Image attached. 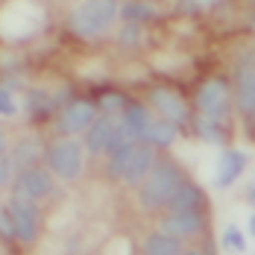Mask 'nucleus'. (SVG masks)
<instances>
[{
    "mask_svg": "<svg viewBox=\"0 0 255 255\" xmlns=\"http://www.w3.org/2000/svg\"><path fill=\"white\" fill-rule=\"evenodd\" d=\"M185 182L182 170L176 167V161H158L155 158L153 170L147 173V179L141 182L138 188V203L144 205L147 211H158V208H167L170 197L176 194V188Z\"/></svg>",
    "mask_w": 255,
    "mask_h": 255,
    "instance_id": "1",
    "label": "nucleus"
},
{
    "mask_svg": "<svg viewBox=\"0 0 255 255\" xmlns=\"http://www.w3.org/2000/svg\"><path fill=\"white\" fill-rule=\"evenodd\" d=\"M115 18H118L115 0H82V6L71 15L68 26L79 38H94V35H103Z\"/></svg>",
    "mask_w": 255,
    "mask_h": 255,
    "instance_id": "2",
    "label": "nucleus"
},
{
    "mask_svg": "<svg viewBox=\"0 0 255 255\" xmlns=\"http://www.w3.org/2000/svg\"><path fill=\"white\" fill-rule=\"evenodd\" d=\"M44 161H47V170L59 179H77L82 173V164H85V155H82V144L71 138L65 141H56L50 150H44Z\"/></svg>",
    "mask_w": 255,
    "mask_h": 255,
    "instance_id": "3",
    "label": "nucleus"
},
{
    "mask_svg": "<svg viewBox=\"0 0 255 255\" xmlns=\"http://www.w3.org/2000/svg\"><path fill=\"white\" fill-rule=\"evenodd\" d=\"M9 217H12V226H15V241L21 244H32L38 238V208L35 200H26L24 194H15L9 205H6Z\"/></svg>",
    "mask_w": 255,
    "mask_h": 255,
    "instance_id": "4",
    "label": "nucleus"
},
{
    "mask_svg": "<svg viewBox=\"0 0 255 255\" xmlns=\"http://www.w3.org/2000/svg\"><path fill=\"white\" fill-rule=\"evenodd\" d=\"M197 106L203 115L211 118H229V106H232V94L226 79H208L200 85L197 91Z\"/></svg>",
    "mask_w": 255,
    "mask_h": 255,
    "instance_id": "5",
    "label": "nucleus"
},
{
    "mask_svg": "<svg viewBox=\"0 0 255 255\" xmlns=\"http://www.w3.org/2000/svg\"><path fill=\"white\" fill-rule=\"evenodd\" d=\"M161 232L173 238H194L205 232V211H167L161 217Z\"/></svg>",
    "mask_w": 255,
    "mask_h": 255,
    "instance_id": "6",
    "label": "nucleus"
},
{
    "mask_svg": "<svg viewBox=\"0 0 255 255\" xmlns=\"http://www.w3.org/2000/svg\"><path fill=\"white\" fill-rule=\"evenodd\" d=\"M94 118H97V106L91 100H74L65 112H62V118H59V132H65V135H77V132H85V129L94 124Z\"/></svg>",
    "mask_w": 255,
    "mask_h": 255,
    "instance_id": "7",
    "label": "nucleus"
},
{
    "mask_svg": "<svg viewBox=\"0 0 255 255\" xmlns=\"http://www.w3.org/2000/svg\"><path fill=\"white\" fill-rule=\"evenodd\" d=\"M15 194H24L26 200H44L53 194V179L41 167H26L15 179Z\"/></svg>",
    "mask_w": 255,
    "mask_h": 255,
    "instance_id": "8",
    "label": "nucleus"
},
{
    "mask_svg": "<svg viewBox=\"0 0 255 255\" xmlns=\"http://www.w3.org/2000/svg\"><path fill=\"white\" fill-rule=\"evenodd\" d=\"M150 103L158 109L161 118L173 121L176 127L188 124V118H191V115H188V103L182 100L176 91H170V88H153V91H150Z\"/></svg>",
    "mask_w": 255,
    "mask_h": 255,
    "instance_id": "9",
    "label": "nucleus"
},
{
    "mask_svg": "<svg viewBox=\"0 0 255 255\" xmlns=\"http://www.w3.org/2000/svg\"><path fill=\"white\" fill-rule=\"evenodd\" d=\"M153 164H155V150L144 141V144H135V150H132V158H129V167H127V182L129 185H141L144 179H147V173L153 170Z\"/></svg>",
    "mask_w": 255,
    "mask_h": 255,
    "instance_id": "10",
    "label": "nucleus"
},
{
    "mask_svg": "<svg viewBox=\"0 0 255 255\" xmlns=\"http://www.w3.org/2000/svg\"><path fill=\"white\" fill-rule=\"evenodd\" d=\"M205 208V194L200 185H194V182H182L176 188V194L170 197V203H167V211H203Z\"/></svg>",
    "mask_w": 255,
    "mask_h": 255,
    "instance_id": "11",
    "label": "nucleus"
},
{
    "mask_svg": "<svg viewBox=\"0 0 255 255\" xmlns=\"http://www.w3.org/2000/svg\"><path fill=\"white\" fill-rule=\"evenodd\" d=\"M194 129L205 144H226L229 141V124L226 118H211V115H197L194 118Z\"/></svg>",
    "mask_w": 255,
    "mask_h": 255,
    "instance_id": "12",
    "label": "nucleus"
},
{
    "mask_svg": "<svg viewBox=\"0 0 255 255\" xmlns=\"http://www.w3.org/2000/svg\"><path fill=\"white\" fill-rule=\"evenodd\" d=\"M115 118L112 115H103V118H94V124L85 129V150L88 153H106L109 147V138H112V129H115Z\"/></svg>",
    "mask_w": 255,
    "mask_h": 255,
    "instance_id": "13",
    "label": "nucleus"
},
{
    "mask_svg": "<svg viewBox=\"0 0 255 255\" xmlns=\"http://www.w3.org/2000/svg\"><path fill=\"white\" fill-rule=\"evenodd\" d=\"M235 100H238V109L244 115L255 112V65L238 71V77H235Z\"/></svg>",
    "mask_w": 255,
    "mask_h": 255,
    "instance_id": "14",
    "label": "nucleus"
},
{
    "mask_svg": "<svg viewBox=\"0 0 255 255\" xmlns=\"http://www.w3.org/2000/svg\"><path fill=\"white\" fill-rule=\"evenodd\" d=\"M244 167H247V155L241 150H226L220 155V167H217V188L235 185V179L244 173Z\"/></svg>",
    "mask_w": 255,
    "mask_h": 255,
    "instance_id": "15",
    "label": "nucleus"
},
{
    "mask_svg": "<svg viewBox=\"0 0 255 255\" xmlns=\"http://www.w3.org/2000/svg\"><path fill=\"white\" fill-rule=\"evenodd\" d=\"M176 135H179V127L173 121H167V118H153V124L144 132V141H147L150 147H170V144L176 141Z\"/></svg>",
    "mask_w": 255,
    "mask_h": 255,
    "instance_id": "16",
    "label": "nucleus"
},
{
    "mask_svg": "<svg viewBox=\"0 0 255 255\" xmlns=\"http://www.w3.org/2000/svg\"><path fill=\"white\" fill-rule=\"evenodd\" d=\"M144 253L147 255H179L182 253V241L167 235V232H150L144 238Z\"/></svg>",
    "mask_w": 255,
    "mask_h": 255,
    "instance_id": "17",
    "label": "nucleus"
},
{
    "mask_svg": "<svg viewBox=\"0 0 255 255\" xmlns=\"http://www.w3.org/2000/svg\"><path fill=\"white\" fill-rule=\"evenodd\" d=\"M41 153H44V150H41L38 138H24V141L15 144V150L9 153V158H12V164H15L18 170H26V167H35V161H38Z\"/></svg>",
    "mask_w": 255,
    "mask_h": 255,
    "instance_id": "18",
    "label": "nucleus"
},
{
    "mask_svg": "<svg viewBox=\"0 0 255 255\" xmlns=\"http://www.w3.org/2000/svg\"><path fill=\"white\" fill-rule=\"evenodd\" d=\"M124 124H127L138 138H144V132H147V127L153 124V115H150V109L144 106V103H127L124 106V118H121Z\"/></svg>",
    "mask_w": 255,
    "mask_h": 255,
    "instance_id": "19",
    "label": "nucleus"
},
{
    "mask_svg": "<svg viewBox=\"0 0 255 255\" xmlns=\"http://www.w3.org/2000/svg\"><path fill=\"white\" fill-rule=\"evenodd\" d=\"M24 106H26L29 121H47L53 112V100L47 97V91H29Z\"/></svg>",
    "mask_w": 255,
    "mask_h": 255,
    "instance_id": "20",
    "label": "nucleus"
},
{
    "mask_svg": "<svg viewBox=\"0 0 255 255\" xmlns=\"http://www.w3.org/2000/svg\"><path fill=\"white\" fill-rule=\"evenodd\" d=\"M135 141H141L132 129L124 124V121H118L115 129H112V138H109V147H106V153H118V150H124L129 144H135Z\"/></svg>",
    "mask_w": 255,
    "mask_h": 255,
    "instance_id": "21",
    "label": "nucleus"
},
{
    "mask_svg": "<svg viewBox=\"0 0 255 255\" xmlns=\"http://www.w3.org/2000/svg\"><path fill=\"white\" fill-rule=\"evenodd\" d=\"M121 15H124L127 21H132V24H144V21L155 18V9L147 0H129L127 6L121 9Z\"/></svg>",
    "mask_w": 255,
    "mask_h": 255,
    "instance_id": "22",
    "label": "nucleus"
},
{
    "mask_svg": "<svg viewBox=\"0 0 255 255\" xmlns=\"http://www.w3.org/2000/svg\"><path fill=\"white\" fill-rule=\"evenodd\" d=\"M132 150H135V144H129V147H124V150L112 153V161H109V176H112V179H124V176H127Z\"/></svg>",
    "mask_w": 255,
    "mask_h": 255,
    "instance_id": "23",
    "label": "nucleus"
},
{
    "mask_svg": "<svg viewBox=\"0 0 255 255\" xmlns=\"http://www.w3.org/2000/svg\"><path fill=\"white\" fill-rule=\"evenodd\" d=\"M223 244H226V250H232V253H244L247 250V235L238 229V226H229V229L223 232Z\"/></svg>",
    "mask_w": 255,
    "mask_h": 255,
    "instance_id": "24",
    "label": "nucleus"
},
{
    "mask_svg": "<svg viewBox=\"0 0 255 255\" xmlns=\"http://www.w3.org/2000/svg\"><path fill=\"white\" fill-rule=\"evenodd\" d=\"M118 38H121L127 47H138V44H141V24H132V21H127V24L121 26Z\"/></svg>",
    "mask_w": 255,
    "mask_h": 255,
    "instance_id": "25",
    "label": "nucleus"
},
{
    "mask_svg": "<svg viewBox=\"0 0 255 255\" xmlns=\"http://www.w3.org/2000/svg\"><path fill=\"white\" fill-rule=\"evenodd\" d=\"M18 112V106H15V94L6 88V85H0V115L3 118H12Z\"/></svg>",
    "mask_w": 255,
    "mask_h": 255,
    "instance_id": "26",
    "label": "nucleus"
},
{
    "mask_svg": "<svg viewBox=\"0 0 255 255\" xmlns=\"http://www.w3.org/2000/svg\"><path fill=\"white\" fill-rule=\"evenodd\" d=\"M182 12H208L217 6V0H182Z\"/></svg>",
    "mask_w": 255,
    "mask_h": 255,
    "instance_id": "27",
    "label": "nucleus"
},
{
    "mask_svg": "<svg viewBox=\"0 0 255 255\" xmlns=\"http://www.w3.org/2000/svg\"><path fill=\"white\" fill-rule=\"evenodd\" d=\"M97 106L112 112V109H124V106H127V100H124V94H115V91H109V94H103L100 100H97Z\"/></svg>",
    "mask_w": 255,
    "mask_h": 255,
    "instance_id": "28",
    "label": "nucleus"
},
{
    "mask_svg": "<svg viewBox=\"0 0 255 255\" xmlns=\"http://www.w3.org/2000/svg\"><path fill=\"white\" fill-rule=\"evenodd\" d=\"M0 238H6V241L15 238V226H12V217L6 208H0Z\"/></svg>",
    "mask_w": 255,
    "mask_h": 255,
    "instance_id": "29",
    "label": "nucleus"
},
{
    "mask_svg": "<svg viewBox=\"0 0 255 255\" xmlns=\"http://www.w3.org/2000/svg\"><path fill=\"white\" fill-rule=\"evenodd\" d=\"M12 173H15V164H12V158H9L6 153H0V185L12 182Z\"/></svg>",
    "mask_w": 255,
    "mask_h": 255,
    "instance_id": "30",
    "label": "nucleus"
},
{
    "mask_svg": "<svg viewBox=\"0 0 255 255\" xmlns=\"http://www.w3.org/2000/svg\"><path fill=\"white\" fill-rule=\"evenodd\" d=\"M179 255H214V247H211V244H205L203 250H188V253H179Z\"/></svg>",
    "mask_w": 255,
    "mask_h": 255,
    "instance_id": "31",
    "label": "nucleus"
},
{
    "mask_svg": "<svg viewBox=\"0 0 255 255\" xmlns=\"http://www.w3.org/2000/svg\"><path fill=\"white\" fill-rule=\"evenodd\" d=\"M247 203H250V205H255V185L250 188V191H247Z\"/></svg>",
    "mask_w": 255,
    "mask_h": 255,
    "instance_id": "32",
    "label": "nucleus"
},
{
    "mask_svg": "<svg viewBox=\"0 0 255 255\" xmlns=\"http://www.w3.org/2000/svg\"><path fill=\"white\" fill-rule=\"evenodd\" d=\"M0 153H6V135L0 132Z\"/></svg>",
    "mask_w": 255,
    "mask_h": 255,
    "instance_id": "33",
    "label": "nucleus"
},
{
    "mask_svg": "<svg viewBox=\"0 0 255 255\" xmlns=\"http://www.w3.org/2000/svg\"><path fill=\"white\" fill-rule=\"evenodd\" d=\"M250 235H253V238H255V214H253V217H250Z\"/></svg>",
    "mask_w": 255,
    "mask_h": 255,
    "instance_id": "34",
    "label": "nucleus"
},
{
    "mask_svg": "<svg viewBox=\"0 0 255 255\" xmlns=\"http://www.w3.org/2000/svg\"><path fill=\"white\" fill-rule=\"evenodd\" d=\"M250 118H253V132H255V112H253V115H250Z\"/></svg>",
    "mask_w": 255,
    "mask_h": 255,
    "instance_id": "35",
    "label": "nucleus"
}]
</instances>
